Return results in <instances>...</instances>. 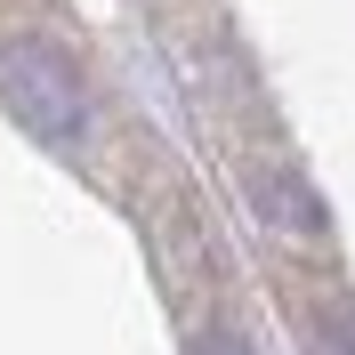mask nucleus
<instances>
[{
	"label": "nucleus",
	"instance_id": "nucleus-1",
	"mask_svg": "<svg viewBox=\"0 0 355 355\" xmlns=\"http://www.w3.org/2000/svg\"><path fill=\"white\" fill-rule=\"evenodd\" d=\"M0 97L17 105V121L41 137V146H81V137H89L81 73H73L49 41H17L8 57H0Z\"/></svg>",
	"mask_w": 355,
	"mask_h": 355
},
{
	"label": "nucleus",
	"instance_id": "nucleus-2",
	"mask_svg": "<svg viewBox=\"0 0 355 355\" xmlns=\"http://www.w3.org/2000/svg\"><path fill=\"white\" fill-rule=\"evenodd\" d=\"M194 355H250V347H243L234 331H202V339H194Z\"/></svg>",
	"mask_w": 355,
	"mask_h": 355
},
{
	"label": "nucleus",
	"instance_id": "nucleus-3",
	"mask_svg": "<svg viewBox=\"0 0 355 355\" xmlns=\"http://www.w3.org/2000/svg\"><path fill=\"white\" fill-rule=\"evenodd\" d=\"M339 355H355V323H347V339H339Z\"/></svg>",
	"mask_w": 355,
	"mask_h": 355
}]
</instances>
